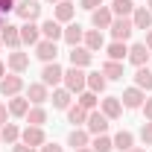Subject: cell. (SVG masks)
<instances>
[{
	"label": "cell",
	"instance_id": "obj_1",
	"mask_svg": "<svg viewBox=\"0 0 152 152\" xmlns=\"http://www.w3.org/2000/svg\"><path fill=\"white\" fill-rule=\"evenodd\" d=\"M64 88L70 91V94H82L85 88H88V73L82 70V67H67L64 70Z\"/></svg>",
	"mask_w": 152,
	"mask_h": 152
},
{
	"label": "cell",
	"instance_id": "obj_2",
	"mask_svg": "<svg viewBox=\"0 0 152 152\" xmlns=\"http://www.w3.org/2000/svg\"><path fill=\"white\" fill-rule=\"evenodd\" d=\"M41 82H44L47 88H56L58 82H64V70H61V64H58V61L44 64V70H41Z\"/></svg>",
	"mask_w": 152,
	"mask_h": 152
},
{
	"label": "cell",
	"instance_id": "obj_3",
	"mask_svg": "<svg viewBox=\"0 0 152 152\" xmlns=\"http://www.w3.org/2000/svg\"><path fill=\"white\" fill-rule=\"evenodd\" d=\"M15 15H18L20 20H35L38 15H41V3H38V0H18V3H15Z\"/></svg>",
	"mask_w": 152,
	"mask_h": 152
},
{
	"label": "cell",
	"instance_id": "obj_4",
	"mask_svg": "<svg viewBox=\"0 0 152 152\" xmlns=\"http://www.w3.org/2000/svg\"><path fill=\"white\" fill-rule=\"evenodd\" d=\"M108 29H111L114 41H126V38H132V32H134V23H132V18H114Z\"/></svg>",
	"mask_w": 152,
	"mask_h": 152
},
{
	"label": "cell",
	"instance_id": "obj_5",
	"mask_svg": "<svg viewBox=\"0 0 152 152\" xmlns=\"http://www.w3.org/2000/svg\"><path fill=\"white\" fill-rule=\"evenodd\" d=\"M20 91H23V79H20V73H9L0 79V94L3 96H18Z\"/></svg>",
	"mask_w": 152,
	"mask_h": 152
},
{
	"label": "cell",
	"instance_id": "obj_6",
	"mask_svg": "<svg viewBox=\"0 0 152 152\" xmlns=\"http://www.w3.org/2000/svg\"><path fill=\"white\" fill-rule=\"evenodd\" d=\"M85 126H88V134H105V129H108V117L94 108V111H88Z\"/></svg>",
	"mask_w": 152,
	"mask_h": 152
},
{
	"label": "cell",
	"instance_id": "obj_7",
	"mask_svg": "<svg viewBox=\"0 0 152 152\" xmlns=\"http://www.w3.org/2000/svg\"><path fill=\"white\" fill-rule=\"evenodd\" d=\"M38 41H41V26H38L35 20H23V26H20V44L35 47Z\"/></svg>",
	"mask_w": 152,
	"mask_h": 152
},
{
	"label": "cell",
	"instance_id": "obj_8",
	"mask_svg": "<svg viewBox=\"0 0 152 152\" xmlns=\"http://www.w3.org/2000/svg\"><path fill=\"white\" fill-rule=\"evenodd\" d=\"M26 99H29L32 105H44V102L50 99V88H47L44 82H32V85L26 88Z\"/></svg>",
	"mask_w": 152,
	"mask_h": 152
},
{
	"label": "cell",
	"instance_id": "obj_9",
	"mask_svg": "<svg viewBox=\"0 0 152 152\" xmlns=\"http://www.w3.org/2000/svg\"><path fill=\"white\" fill-rule=\"evenodd\" d=\"M35 56L44 61V64H50V61H56V56H58V47H56V41H38L35 44Z\"/></svg>",
	"mask_w": 152,
	"mask_h": 152
},
{
	"label": "cell",
	"instance_id": "obj_10",
	"mask_svg": "<svg viewBox=\"0 0 152 152\" xmlns=\"http://www.w3.org/2000/svg\"><path fill=\"white\" fill-rule=\"evenodd\" d=\"M0 41H3L6 47L18 50V47H20V26H12V23H3V26H0Z\"/></svg>",
	"mask_w": 152,
	"mask_h": 152
},
{
	"label": "cell",
	"instance_id": "obj_11",
	"mask_svg": "<svg viewBox=\"0 0 152 152\" xmlns=\"http://www.w3.org/2000/svg\"><path fill=\"white\" fill-rule=\"evenodd\" d=\"M120 102H123V108H140V105L146 102V94H143L140 88H126L123 96H120Z\"/></svg>",
	"mask_w": 152,
	"mask_h": 152
},
{
	"label": "cell",
	"instance_id": "obj_12",
	"mask_svg": "<svg viewBox=\"0 0 152 152\" xmlns=\"http://www.w3.org/2000/svg\"><path fill=\"white\" fill-rule=\"evenodd\" d=\"M99 111L105 114L108 120H117V117L123 114V102H120V96H105V99H99Z\"/></svg>",
	"mask_w": 152,
	"mask_h": 152
},
{
	"label": "cell",
	"instance_id": "obj_13",
	"mask_svg": "<svg viewBox=\"0 0 152 152\" xmlns=\"http://www.w3.org/2000/svg\"><path fill=\"white\" fill-rule=\"evenodd\" d=\"M20 140H23L26 146H44V143H47V137H44V129H41V126H26V129L20 132Z\"/></svg>",
	"mask_w": 152,
	"mask_h": 152
},
{
	"label": "cell",
	"instance_id": "obj_14",
	"mask_svg": "<svg viewBox=\"0 0 152 152\" xmlns=\"http://www.w3.org/2000/svg\"><path fill=\"white\" fill-rule=\"evenodd\" d=\"M67 56H70V64H73V67H88V64H91V58H94V53H91L88 47H82V44H79V47H70V53H67Z\"/></svg>",
	"mask_w": 152,
	"mask_h": 152
},
{
	"label": "cell",
	"instance_id": "obj_15",
	"mask_svg": "<svg viewBox=\"0 0 152 152\" xmlns=\"http://www.w3.org/2000/svg\"><path fill=\"white\" fill-rule=\"evenodd\" d=\"M111 20H114V15H111V9H108V6H99V9L91 12V23H94V29H108V26H111Z\"/></svg>",
	"mask_w": 152,
	"mask_h": 152
},
{
	"label": "cell",
	"instance_id": "obj_16",
	"mask_svg": "<svg viewBox=\"0 0 152 152\" xmlns=\"http://www.w3.org/2000/svg\"><path fill=\"white\" fill-rule=\"evenodd\" d=\"M132 23H134V29H152V12L146 9V6H134V12H132Z\"/></svg>",
	"mask_w": 152,
	"mask_h": 152
},
{
	"label": "cell",
	"instance_id": "obj_17",
	"mask_svg": "<svg viewBox=\"0 0 152 152\" xmlns=\"http://www.w3.org/2000/svg\"><path fill=\"white\" fill-rule=\"evenodd\" d=\"M76 15V6L70 3V0H58L56 9H53V18L58 20V23H70V18Z\"/></svg>",
	"mask_w": 152,
	"mask_h": 152
},
{
	"label": "cell",
	"instance_id": "obj_18",
	"mask_svg": "<svg viewBox=\"0 0 152 152\" xmlns=\"http://www.w3.org/2000/svg\"><path fill=\"white\" fill-rule=\"evenodd\" d=\"M149 47H146V44H134V47H129V61H132L134 67H143V64H146V61H149Z\"/></svg>",
	"mask_w": 152,
	"mask_h": 152
},
{
	"label": "cell",
	"instance_id": "obj_19",
	"mask_svg": "<svg viewBox=\"0 0 152 152\" xmlns=\"http://www.w3.org/2000/svg\"><path fill=\"white\" fill-rule=\"evenodd\" d=\"M41 35L47 38V41H58V38H64V29H61V23L56 18H50V20L41 23Z\"/></svg>",
	"mask_w": 152,
	"mask_h": 152
},
{
	"label": "cell",
	"instance_id": "obj_20",
	"mask_svg": "<svg viewBox=\"0 0 152 152\" xmlns=\"http://www.w3.org/2000/svg\"><path fill=\"white\" fill-rule=\"evenodd\" d=\"M85 47L91 50V53H96V50H102L105 47V38H102V29H85Z\"/></svg>",
	"mask_w": 152,
	"mask_h": 152
},
{
	"label": "cell",
	"instance_id": "obj_21",
	"mask_svg": "<svg viewBox=\"0 0 152 152\" xmlns=\"http://www.w3.org/2000/svg\"><path fill=\"white\" fill-rule=\"evenodd\" d=\"M6 105H9V114H12V117H26V111H29V99H26V96H9V102H6Z\"/></svg>",
	"mask_w": 152,
	"mask_h": 152
},
{
	"label": "cell",
	"instance_id": "obj_22",
	"mask_svg": "<svg viewBox=\"0 0 152 152\" xmlns=\"http://www.w3.org/2000/svg\"><path fill=\"white\" fill-rule=\"evenodd\" d=\"M67 146H73V152H76V149H85V146H91L88 129H73V132L67 134Z\"/></svg>",
	"mask_w": 152,
	"mask_h": 152
},
{
	"label": "cell",
	"instance_id": "obj_23",
	"mask_svg": "<svg viewBox=\"0 0 152 152\" xmlns=\"http://www.w3.org/2000/svg\"><path fill=\"white\" fill-rule=\"evenodd\" d=\"M82 38H85L82 23H67V26H64V41H67L70 47H79V44H82Z\"/></svg>",
	"mask_w": 152,
	"mask_h": 152
},
{
	"label": "cell",
	"instance_id": "obj_24",
	"mask_svg": "<svg viewBox=\"0 0 152 152\" xmlns=\"http://www.w3.org/2000/svg\"><path fill=\"white\" fill-rule=\"evenodd\" d=\"M105 53H108V61H123L129 56V47H126V41H111L105 47Z\"/></svg>",
	"mask_w": 152,
	"mask_h": 152
},
{
	"label": "cell",
	"instance_id": "obj_25",
	"mask_svg": "<svg viewBox=\"0 0 152 152\" xmlns=\"http://www.w3.org/2000/svg\"><path fill=\"white\" fill-rule=\"evenodd\" d=\"M134 88H140V91H152V70L146 67V64L134 70Z\"/></svg>",
	"mask_w": 152,
	"mask_h": 152
},
{
	"label": "cell",
	"instance_id": "obj_26",
	"mask_svg": "<svg viewBox=\"0 0 152 152\" xmlns=\"http://www.w3.org/2000/svg\"><path fill=\"white\" fill-rule=\"evenodd\" d=\"M108 9H111L114 18H129V15L134 12V0H114Z\"/></svg>",
	"mask_w": 152,
	"mask_h": 152
},
{
	"label": "cell",
	"instance_id": "obj_27",
	"mask_svg": "<svg viewBox=\"0 0 152 152\" xmlns=\"http://www.w3.org/2000/svg\"><path fill=\"white\" fill-rule=\"evenodd\" d=\"M132 146H134V134H132V132L120 129V132L114 134V149H120V152H129Z\"/></svg>",
	"mask_w": 152,
	"mask_h": 152
},
{
	"label": "cell",
	"instance_id": "obj_28",
	"mask_svg": "<svg viewBox=\"0 0 152 152\" xmlns=\"http://www.w3.org/2000/svg\"><path fill=\"white\" fill-rule=\"evenodd\" d=\"M26 67H29V56H26V53H18V50H15V53L9 56V70H12V73H23Z\"/></svg>",
	"mask_w": 152,
	"mask_h": 152
},
{
	"label": "cell",
	"instance_id": "obj_29",
	"mask_svg": "<svg viewBox=\"0 0 152 152\" xmlns=\"http://www.w3.org/2000/svg\"><path fill=\"white\" fill-rule=\"evenodd\" d=\"M0 140H3V143H18V140H20V129L15 126V123L0 126Z\"/></svg>",
	"mask_w": 152,
	"mask_h": 152
},
{
	"label": "cell",
	"instance_id": "obj_30",
	"mask_svg": "<svg viewBox=\"0 0 152 152\" xmlns=\"http://www.w3.org/2000/svg\"><path fill=\"white\" fill-rule=\"evenodd\" d=\"M105 76H102V70H94V73H88V91H94V94H102L105 91Z\"/></svg>",
	"mask_w": 152,
	"mask_h": 152
},
{
	"label": "cell",
	"instance_id": "obj_31",
	"mask_svg": "<svg viewBox=\"0 0 152 152\" xmlns=\"http://www.w3.org/2000/svg\"><path fill=\"white\" fill-rule=\"evenodd\" d=\"M50 99H53V108H70V91L67 88H56Z\"/></svg>",
	"mask_w": 152,
	"mask_h": 152
},
{
	"label": "cell",
	"instance_id": "obj_32",
	"mask_svg": "<svg viewBox=\"0 0 152 152\" xmlns=\"http://www.w3.org/2000/svg\"><path fill=\"white\" fill-rule=\"evenodd\" d=\"M85 120H88V111H85V108H82L79 102L67 108V123H73V126H82Z\"/></svg>",
	"mask_w": 152,
	"mask_h": 152
},
{
	"label": "cell",
	"instance_id": "obj_33",
	"mask_svg": "<svg viewBox=\"0 0 152 152\" xmlns=\"http://www.w3.org/2000/svg\"><path fill=\"white\" fill-rule=\"evenodd\" d=\"M26 123H29V126H44V123H47V111H44L41 105H32V108L26 111Z\"/></svg>",
	"mask_w": 152,
	"mask_h": 152
},
{
	"label": "cell",
	"instance_id": "obj_34",
	"mask_svg": "<svg viewBox=\"0 0 152 152\" xmlns=\"http://www.w3.org/2000/svg\"><path fill=\"white\" fill-rule=\"evenodd\" d=\"M102 76L105 79H123V61H105L102 64Z\"/></svg>",
	"mask_w": 152,
	"mask_h": 152
},
{
	"label": "cell",
	"instance_id": "obj_35",
	"mask_svg": "<svg viewBox=\"0 0 152 152\" xmlns=\"http://www.w3.org/2000/svg\"><path fill=\"white\" fill-rule=\"evenodd\" d=\"M91 149H94V152H111L114 149V140L105 137V134H96L94 140H91Z\"/></svg>",
	"mask_w": 152,
	"mask_h": 152
},
{
	"label": "cell",
	"instance_id": "obj_36",
	"mask_svg": "<svg viewBox=\"0 0 152 152\" xmlns=\"http://www.w3.org/2000/svg\"><path fill=\"white\" fill-rule=\"evenodd\" d=\"M76 102H79V105H82L85 111H94V108H96V102H99V99H96V94H94V91H82Z\"/></svg>",
	"mask_w": 152,
	"mask_h": 152
},
{
	"label": "cell",
	"instance_id": "obj_37",
	"mask_svg": "<svg viewBox=\"0 0 152 152\" xmlns=\"http://www.w3.org/2000/svg\"><path fill=\"white\" fill-rule=\"evenodd\" d=\"M140 140H143L146 146H152V120H146V123L140 126Z\"/></svg>",
	"mask_w": 152,
	"mask_h": 152
},
{
	"label": "cell",
	"instance_id": "obj_38",
	"mask_svg": "<svg viewBox=\"0 0 152 152\" xmlns=\"http://www.w3.org/2000/svg\"><path fill=\"white\" fill-rule=\"evenodd\" d=\"M79 6H82V9H88V12H94V9L102 6V0H79Z\"/></svg>",
	"mask_w": 152,
	"mask_h": 152
},
{
	"label": "cell",
	"instance_id": "obj_39",
	"mask_svg": "<svg viewBox=\"0 0 152 152\" xmlns=\"http://www.w3.org/2000/svg\"><path fill=\"white\" fill-rule=\"evenodd\" d=\"M9 117H12V114H9V105H6V102H0V126H6V123H9Z\"/></svg>",
	"mask_w": 152,
	"mask_h": 152
},
{
	"label": "cell",
	"instance_id": "obj_40",
	"mask_svg": "<svg viewBox=\"0 0 152 152\" xmlns=\"http://www.w3.org/2000/svg\"><path fill=\"white\" fill-rule=\"evenodd\" d=\"M15 146V152H35V146H26L23 140H18V143H12Z\"/></svg>",
	"mask_w": 152,
	"mask_h": 152
},
{
	"label": "cell",
	"instance_id": "obj_41",
	"mask_svg": "<svg viewBox=\"0 0 152 152\" xmlns=\"http://www.w3.org/2000/svg\"><path fill=\"white\" fill-rule=\"evenodd\" d=\"M140 108H143V117H146V120H152V96L143 102V105H140Z\"/></svg>",
	"mask_w": 152,
	"mask_h": 152
},
{
	"label": "cell",
	"instance_id": "obj_42",
	"mask_svg": "<svg viewBox=\"0 0 152 152\" xmlns=\"http://www.w3.org/2000/svg\"><path fill=\"white\" fill-rule=\"evenodd\" d=\"M41 152H64V149H61L58 143H44V146H41Z\"/></svg>",
	"mask_w": 152,
	"mask_h": 152
},
{
	"label": "cell",
	"instance_id": "obj_43",
	"mask_svg": "<svg viewBox=\"0 0 152 152\" xmlns=\"http://www.w3.org/2000/svg\"><path fill=\"white\" fill-rule=\"evenodd\" d=\"M143 44H146V47L152 50V29H146V41H143Z\"/></svg>",
	"mask_w": 152,
	"mask_h": 152
},
{
	"label": "cell",
	"instance_id": "obj_44",
	"mask_svg": "<svg viewBox=\"0 0 152 152\" xmlns=\"http://www.w3.org/2000/svg\"><path fill=\"white\" fill-rule=\"evenodd\" d=\"M3 76H6V64L0 61V79H3Z\"/></svg>",
	"mask_w": 152,
	"mask_h": 152
},
{
	"label": "cell",
	"instance_id": "obj_45",
	"mask_svg": "<svg viewBox=\"0 0 152 152\" xmlns=\"http://www.w3.org/2000/svg\"><path fill=\"white\" fill-rule=\"evenodd\" d=\"M129 152H146V149H140V146H132V149H129Z\"/></svg>",
	"mask_w": 152,
	"mask_h": 152
},
{
	"label": "cell",
	"instance_id": "obj_46",
	"mask_svg": "<svg viewBox=\"0 0 152 152\" xmlns=\"http://www.w3.org/2000/svg\"><path fill=\"white\" fill-rule=\"evenodd\" d=\"M76 152H94V149H91V146H85V149H76Z\"/></svg>",
	"mask_w": 152,
	"mask_h": 152
},
{
	"label": "cell",
	"instance_id": "obj_47",
	"mask_svg": "<svg viewBox=\"0 0 152 152\" xmlns=\"http://www.w3.org/2000/svg\"><path fill=\"white\" fill-rule=\"evenodd\" d=\"M47 3H53V6H56V3H58V0H47Z\"/></svg>",
	"mask_w": 152,
	"mask_h": 152
},
{
	"label": "cell",
	"instance_id": "obj_48",
	"mask_svg": "<svg viewBox=\"0 0 152 152\" xmlns=\"http://www.w3.org/2000/svg\"><path fill=\"white\" fill-rule=\"evenodd\" d=\"M149 12H152V0H149Z\"/></svg>",
	"mask_w": 152,
	"mask_h": 152
},
{
	"label": "cell",
	"instance_id": "obj_49",
	"mask_svg": "<svg viewBox=\"0 0 152 152\" xmlns=\"http://www.w3.org/2000/svg\"><path fill=\"white\" fill-rule=\"evenodd\" d=\"M0 26H3V18H0Z\"/></svg>",
	"mask_w": 152,
	"mask_h": 152
},
{
	"label": "cell",
	"instance_id": "obj_50",
	"mask_svg": "<svg viewBox=\"0 0 152 152\" xmlns=\"http://www.w3.org/2000/svg\"><path fill=\"white\" fill-rule=\"evenodd\" d=\"M0 47H3V41H0Z\"/></svg>",
	"mask_w": 152,
	"mask_h": 152
},
{
	"label": "cell",
	"instance_id": "obj_51",
	"mask_svg": "<svg viewBox=\"0 0 152 152\" xmlns=\"http://www.w3.org/2000/svg\"><path fill=\"white\" fill-rule=\"evenodd\" d=\"M12 3H18V0H12Z\"/></svg>",
	"mask_w": 152,
	"mask_h": 152
},
{
	"label": "cell",
	"instance_id": "obj_52",
	"mask_svg": "<svg viewBox=\"0 0 152 152\" xmlns=\"http://www.w3.org/2000/svg\"><path fill=\"white\" fill-rule=\"evenodd\" d=\"M0 143H3V140H0Z\"/></svg>",
	"mask_w": 152,
	"mask_h": 152
},
{
	"label": "cell",
	"instance_id": "obj_53",
	"mask_svg": "<svg viewBox=\"0 0 152 152\" xmlns=\"http://www.w3.org/2000/svg\"><path fill=\"white\" fill-rule=\"evenodd\" d=\"M149 70H152V67H149Z\"/></svg>",
	"mask_w": 152,
	"mask_h": 152
}]
</instances>
